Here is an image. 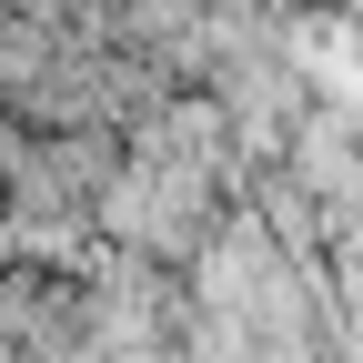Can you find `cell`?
Returning a JSON list of instances; mask_svg holds the SVG:
<instances>
[{"label":"cell","instance_id":"6da1fadb","mask_svg":"<svg viewBox=\"0 0 363 363\" xmlns=\"http://www.w3.org/2000/svg\"><path fill=\"white\" fill-rule=\"evenodd\" d=\"M121 162H111V142L101 131H61V142H21V162H11V202L21 212H71V202H101V182H111Z\"/></svg>","mask_w":363,"mask_h":363}]
</instances>
